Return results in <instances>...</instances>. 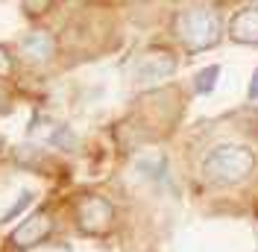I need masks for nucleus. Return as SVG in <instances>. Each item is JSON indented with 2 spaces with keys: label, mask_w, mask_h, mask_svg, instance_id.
Here are the masks:
<instances>
[{
  "label": "nucleus",
  "mask_w": 258,
  "mask_h": 252,
  "mask_svg": "<svg viewBox=\"0 0 258 252\" xmlns=\"http://www.w3.org/2000/svg\"><path fill=\"white\" fill-rule=\"evenodd\" d=\"M246 3H255V0H246Z\"/></svg>",
  "instance_id": "obj_15"
},
{
  "label": "nucleus",
  "mask_w": 258,
  "mask_h": 252,
  "mask_svg": "<svg viewBox=\"0 0 258 252\" xmlns=\"http://www.w3.org/2000/svg\"><path fill=\"white\" fill-rule=\"evenodd\" d=\"M203 179L217 188H232L246 182L255 170V150L246 144H217L203 158Z\"/></svg>",
  "instance_id": "obj_2"
},
{
  "label": "nucleus",
  "mask_w": 258,
  "mask_h": 252,
  "mask_svg": "<svg viewBox=\"0 0 258 252\" xmlns=\"http://www.w3.org/2000/svg\"><path fill=\"white\" fill-rule=\"evenodd\" d=\"M246 97H249V100H258V68L252 71V79H249V88H246Z\"/></svg>",
  "instance_id": "obj_13"
},
{
  "label": "nucleus",
  "mask_w": 258,
  "mask_h": 252,
  "mask_svg": "<svg viewBox=\"0 0 258 252\" xmlns=\"http://www.w3.org/2000/svg\"><path fill=\"white\" fill-rule=\"evenodd\" d=\"M74 223L82 235L106 237L114 229V205L100 194H82L74 203Z\"/></svg>",
  "instance_id": "obj_3"
},
{
  "label": "nucleus",
  "mask_w": 258,
  "mask_h": 252,
  "mask_svg": "<svg viewBox=\"0 0 258 252\" xmlns=\"http://www.w3.org/2000/svg\"><path fill=\"white\" fill-rule=\"evenodd\" d=\"M217 77H220V68L217 65H209V68H203L197 79H194V88L200 91V94H211L214 88H217Z\"/></svg>",
  "instance_id": "obj_9"
},
{
  "label": "nucleus",
  "mask_w": 258,
  "mask_h": 252,
  "mask_svg": "<svg viewBox=\"0 0 258 252\" xmlns=\"http://www.w3.org/2000/svg\"><path fill=\"white\" fill-rule=\"evenodd\" d=\"M6 153V141H3V135H0V156Z\"/></svg>",
  "instance_id": "obj_14"
},
{
  "label": "nucleus",
  "mask_w": 258,
  "mask_h": 252,
  "mask_svg": "<svg viewBox=\"0 0 258 252\" xmlns=\"http://www.w3.org/2000/svg\"><path fill=\"white\" fill-rule=\"evenodd\" d=\"M53 232H56V217H53V211H50V208H38V211H32L30 217L21 220V226L9 235V243H12L15 249L27 252V249H32V246H41L44 240H50Z\"/></svg>",
  "instance_id": "obj_5"
},
{
  "label": "nucleus",
  "mask_w": 258,
  "mask_h": 252,
  "mask_svg": "<svg viewBox=\"0 0 258 252\" xmlns=\"http://www.w3.org/2000/svg\"><path fill=\"white\" fill-rule=\"evenodd\" d=\"M226 35H229L235 44L255 47L258 44V3H249V6L238 9L235 15L229 18V24H226Z\"/></svg>",
  "instance_id": "obj_7"
},
{
  "label": "nucleus",
  "mask_w": 258,
  "mask_h": 252,
  "mask_svg": "<svg viewBox=\"0 0 258 252\" xmlns=\"http://www.w3.org/2000/svg\"><path fill=\"white\" fill-rule=\"evenodd\" d=\"M21 9H24V15L30 21H35V18L47 15L53 9V0H21Z\"/></svg>",
  "instance_id": "obj_10"
},
{
  "label": "nucleus",
  "mask_w": 258,
  "mask_h": 252,
  "mask_svg": "<svg viewBox=\"0 0 258 252\" xmlns=\"http://www.w3.org/2000/svg\"><path fill=\"white\" fill-rule=\"evenodd\" d=\"M18 53L27 65H50L59 56V38L50 30H30L21 38Z\"/></svg>",
  "instance_id": "obj_6"
},
{
  "label": "nucleus",
  "mask_w": 258,
  "mask_h": 252,
  "mask_svg": "<svg viewBox=\"0 0 258 252\" xmlns=\"http://www.w3.org/2000/svg\"><path fill=\"white\" fill-rule=\"evenodd\" d=\"M170 32L185 47V53L197 56V53H206V50L217 47L226 27L220 21V15H217V9H211V6H188V9H179L173 15Z\"/></svg>",
  "instance_id": "obj_1"
},
{
  "label": "nucleus",
  "mask_w": 258,
  "mask_h": 252,
  "mask_svg": "<svg viewBox=\"0 0 258 252\" xmlns=\"http://www.w3.org/2000/svg\"><path fill=\"white\" fill-rule=\"evenodd\" d=\"M179 59L167 47H147L144 53H138V59L132 65V79L138 88H153L173 77Z\"/></svg>",
  "instance_id": "obj_4"
},
{
  "label": "nucleus",
  "mask_w": 258,
  "mask_h": 252,
  "mask_svg": "<svg viewBox=\"0 0 258 252\" xmlns=\"http://www.w3.org/2000/svg\"><path fill=\"white\" fill-rule=\"evenodd\" d=\"M30 203H32V191H24V194H21V197L15 200V205H12V208L3 214V223H9L12 217H15V214H21V211H24V208H27Z\"/></svg>",
  "instance_id": "obj_12"
},
{
  "label": "nucleus",
  "mask_w": 258,
  "mask_h": 252,
  "mask_svg": "<svg viewBox=\"0 0 258 252\" xmlns=\"http://www.w3.org/2000/svg\"><path fill=\"white\" fill-rule=\"evenodd\" d=\"M15 56H12V50L6 47V44H0V79H9V77H15Z\"/></svg>",
  "instance_id": "obj_11"
},
{
  "label": "nucleus",
  "mask_w": 258,
  "mask_h": 252,
  "mask_svg": "<svg viewBox=\"0 0 258 252\" xmlns=\"http://www.w3.org/2000/svg\"><path fill=\"white\" fill-rule=\"evenodd\" d=\"M30 138L38 141L41 147H59V150H68V144H74V132L64 123H56L50 117H35L30 123Z\"/></svg>",
  "instance_id": "obj_8"
}]
</instances>
